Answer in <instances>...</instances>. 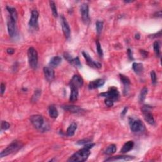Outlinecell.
<instances>
[{"mask_svg":"<svg viewBox=\"0 0 162 162\" xmlns=\"http://www.w3.org/2000/svg\"><path fill=\"white\" fill-rule=\"evenodd\" d=\"M95 146V143H88L84 145L83 148L79 150L75 153L72 156L70 157L68 161H76L83 162L88 160V157L91 154V149Z\"/></svg>","mask_w":162,"mask_h":162,"instance_id":"6da1fadb","label":"cell"},{"mask_svg":"<svg viewBox=\"0 0 162 162\" xmlns=\"http://www.w3.org/2000/svg\"><path fill=\"white\" fill-rule=\"evenodd\" d=\"M30 120L34 127L41 131H46L48 129V126L45 124L44 118L40 115H32Z\"/></svg>","mask_w":162,"mask_h":162,"instance_id":"7a4b0ae2","label":"cell"},{"mask_svg":"<svg viewBox=\"0 0 162 162\" xmlns=\"http://www.w3.org/2000/svg\"><path fill=\"white\" fill-rule=\"evenodd\" d=\"M23 147V144L20 141H14L10 144L9 146H7V147L5 149H3L0 154V157L3 158L9 155L12 153H15L18 152L19 149H20Z\"/></svg>","mask_w":162,"mask_h":162,"instance_id":"3957f363","label":"cell"},{"mask_svg":"<svg viewBox=\"0 0 162 162\" xmlns=\"http://www.w3.org/2000/svg\"><path fill=\"white\" fill-rule=\"evenodd\" d=\"M29 64L32 69H35L38 63V55L35 48L31 47L29 48L27 51Z\"/></svg>","mask_w":162,"mask_h":162,"instance_id":"277c9868","label":"cell"},{"mask_svg":"<svg viewBox=\"0 0 162 162\" xmlns=\"http://www.w3.org/2000/svg\"><path fill=\"white\" fill-rule=\"evenodd\" d=\"M100 96L105 97L106 98H110L112 99L115 102V101H117L119 98V92L118 91V89L115 87H111L109 89L108 91L102 93L99 95Z\"/></svg>","mask_w":162,"mask_h":162,"instance_id":"5b68a950","label":"cell"},{"mask_svg":"<svg viewBox=\"0 0 162 162\" xmlns=\"http://www.w3.org/2000/svg\"><path fill=\"white\" fill-rule=\"evenodd\" d=\"M131 129L132 132L134 133H141L145 131V127L143 123L140 120H130Z\"/></svg>","mask_w":162,"mask_h":162,"instance_id":"8992f818","label":"cell"},{"mask_svg":"<svg viewBox=\"0 0 162 162\" xmlns=\"http://www.w3.org/2000/svg\"><path fill=\"white\" fill-rule=\"evenodd\" d=\"M151 107L149 106H144L142 108V111L143 113V116L145 120L150 125H154L155 124V120L153 117V115L150 111Z\"/></svg>","mask_w":162,"mask_h":162,"instance_id":"52a82bcc","label":"cell"},{"mask_svg":"<svg viewBox=\"0 0 162 162\" xmlns=\"http://www.w3.org/2000/svg\"><path fill=\"white\" fill-rule=\"evenodd\" d=\"M7 28H8V32L10 38H14L17 35V27L16 22L12 20L11 18H9L7 22Z\"/></svg>","mask_w":162,"mask_h":162,"instance_id":"ba28073f","label":"cell"},{"mask_svg":"<svg viewBox=\"0 0 162 162\" xmlns=\"http://www.w3.org/2000/svg\"><path fill=\"white\" fill-rule=\"evenodd\" d=\"M81 13L82 21L84 23L88 24L89 22V6L87 3H83L81 6Z\"/></svg>","mask_w":162,"mask_h":162,"instance_id":"9c48e42d","label":"cell"},{"mask_svg":"<svg viewBox=\"0 0 162 162\" xmlns=\"http://www.w3.org/2000/svg\"><path fill=\"white\" fill-rule=\"evenodd\" d=\"M82 55H83L85 60H86V62H87L88 64L90 67H93V68H102V63H100L98 62H96V61L93 60L91 58V56H90L86 52H84V51L82 52Z\"/></svg>","mask_w":162,"mask_h":162,"instance_id":"30bf717a","label":"cell"},{"mask_svg":"<svg viewBox=\"0 0 162 162\" xmlns=\"http://www.w3.org/2000/svg\"><path fill=\"white\" fill-rule=\"evenodd\" d=\"M84 84V80L80 75H74L72 79H71L70 82V86H74V87L77 88L79 89V88L82 87Z\"/></svg>","mask_w":162,"mask_h":162,"instance_id":"8fae6325","label":"cell"},{"mask_svg":"<svg viewBox=\"0 0 162 162\" xmlns=\"http://www.w3.org/2000/svg\"><path fill=\"white\" fill-rule=\"evenodd\" d=\"M61 22H62V30L63 32V34L65 38L68 39L70 37V29L66 19L65 18L63 15L61 16Z\"/></svg>","mask_w":162,"mask_h":162,"instance_id":"7c38bea8","label":"cell"},{"mask_svg":"<svg viewBox=\"0 0 162 162\" xmlns=\"http://www.w3.org/2000/svg\"><path fill=\"white\" fill-rule=\"evenodd\" d=\"M43 71H44L45 78L48 82H51L54 80V79H55V72H54L52 68L48 67H44Z\"/></svg>","mask_w":162,"mask_h":162,"instance_id":"4fadbf2b","label":"cell"},{"mask_svg":"<svg viewBox=\"0 0 162 162\" xmlns=\"http://www.w3.org/2000/svg\"><path fill=\"white\" fill-rule=\"evenodd\" d=\"M63 110L68 111L72 113H81L83 112L84 110L81 108V107L75 105H64L62 106Z\"/></svg>","mask_w":162,"mask_h":162,"instance_id":"5bb4252c","label":"cell"},{"mask_svg":"<svg viewBox=\"0 0 162 162\" xmlns=\"http://www.w3.org/2000/svg\"><path fill=\"white\" fill-rule=\"evenodd\" d=\"M39 13L37 10H33L31 12V17L29 25L32 27H35L38 26Z\"/></svg>","mask_w":162,"mask_h":162,"instance_id":"9a60e30c","label":"cell"},{"mask_svg":"<svg viewBox=\"0 0 162 162\" xmlns=\"http://www.w3.org/2000/svg\"><path fill=\"white\" fill-rule=\"evenodd\" d=\"M134 159V156H129V155H118L116 156H113V157H110L108 159L105 160V161H120V160H124V161H131Z\"/></svg>","mask_w":162,"mask_h":162,"instance_id":"2e32d148","label":"cell"},{"mask_svg":"<svg viewBox=\"0 0 162 162\" xmlns=\"http://www.w3.org/2000/svg\"><path fill=\"white\" fill-rule=\"evenodd\" d=\"M105 81L102 79H98L96 80L92 81L89 82L88 85V88L89 89H95L98 88L102 87L104 84H105Z\"/></svg>","mask_w":162,"mask_h":162,"instance_id":"e0dca14e","label":"cell"},{"mask_svg":"<svg viewBox=\"0 0 162 162\" xmlns=\"http://www.w3.org/2000/svg\"><path fill=\"white\" fill-rule=\"evenodd\" d=\"M134 143L132 141H127V143H125L123 147H122V149L120 150V153L122 154H124L127 153L129 152H130L131 150H132L134 147Z\"/></svg>","mask_w":162,"mask_h":162,"instance_id":"ac0fdd59","label":"cell"},{"mask_svg":"<svg viewBox=\"0 0 162 162\" xmlns=\"http://www.w3.org/2000/svg\"><path fill=\"white\" fill-rule=\"evenodd\" d=\"M61 62H62V58L58 56H54L51 60H50V62L49 63V67H51L52 68H55L58 65H59Z\"/></svg>","mask_w":162,"mask_h":162,"instance_id":"d6986e66","label":"cell"},{"mask_svg":"<svg viewBox=\"0 0 162 162\" xmlns=\"http://www.w3.org/2000/svg\"><path fill=\"white\" fill-rule=\"evenodd\" d=\"M132 69L134 70L135 73L138 75H141L144 71L143 65L141 63L134 62L132 64Z\"/></svg>","mask_w":162,"mask_h":162,"instance_id":"ffe728a7","label":"cell"},{"mask_svg":"<svg viewBox=\"0 0 162 162\" xmlns=\"http://www.w3.org/2000/svg\"><path fill=\"white\" fill-rule=\"evenodd\" d=\"M71 92L70 96V101L71 102H75V101L77 100L78 98V89L74 86H70Z\"/></svg>","mask_w":162,"mask_h":162,"instance_id":"44dd1931","label":"cell"},{"mask_svg":"<svg viewBox=\"0 0 162 162\" xmlns=\"http://www.w3.org/2000/svg\"><path fill=\"white\" fill-rule=\"evenodd\" d=\"M6 10H7V11H8V13H10V18H11V19L13 20L14 21L17 22L18 15H17V12L16 9L15 8H13V7H10V6H6Z\"/></svg>","mask_w":162,"mask_h":162,"instance_id":"7402d4cb","label":"cell"},{"mask_svg":"<svg viewBox=\"0 0 162 162\" xmlns=\"http://www.w3.org/2000/svg\"><path fill=\"white\" fill-rule=\"evenodd\" d=\"M77 128V125L76 123H75V122L72 123L67 129V136L70 137L73 136L75 134V132L76 131Z\"/></svg>","mask_w":162,"mask_h":162,"instance_id":"603a6c76","label":"cell"},{"mask_svg":"<svg viewBox=\"0 0 162 162\" xmlns=\"http://www.w3.org/2000/svg\"><path fill=\"white\" fill-rule=\"evenodd\" d=\"M48 112L50 117L52 118H56L58 117V111L54 105L49 106L48 108Z\"/></svg>","mask_w":162,"mask_h":162,"instance_id":"cb8c5ba5","label":"cell"},{"mask_svg":"<svg viewBox=\"0 0 162 162\" xmlns=\"http://www.w3.org/2000/svg\"><path fill=\"white\" fill-rule=\"evenodd\" d=\"M120 81L121 82L123 83V84L124 85V88H125V91L126 90V88L129 87V86L131 84V81L127 77H126L125 75H122V74H120Z\"/></svg>","mask_w":162,"mask_h":162,"instance_id":"d4e9b609","label":"cell"},{"mask_svg":"<svg viewBox=\"0 0 162 162\" xmlns=\"http://www.w3.org/2000/svg\"><path fill=\"white\" fill-rule=\"evenodd\" d=\"M147 92H148V90H147V88H143L142 89L139 97V100L140 103H143L144 101L145 100L146 95L147 94Z\"/></svg>","mask_w":162,"mask_h":162,"instance_id":"484cf974","label":"cell"},{"mask_svg":"<svg viewBox=\"0 0 162 162\" xmlns=\"http://www.w3.org/2000/svg\"><path fill=\"white\" fill-rule=\"evenodd\" d=\"M117 151V146L115 145H111L107 147L106 150L105 151V154L107 155H110L116 152Z\"/></svg>","mask_w":162,"mask_h":162,"instance_id":"4316f807","label":"cell"},{"mask_svg":"<svg viewBox=\"0 0 162 162\" xmlns=\"http://www.w3.org/2000/svg\"><path fill=\"white\" fill-rule=\"evenodd\" d=\"M153 49L155 53V55L156 56H160V45L159 44V42L155 41L153 44Z\"/></svg>","mask_w":162,"mask_h":162,"instance_id":"83f0119b","label":"cell"},{"mask_svg":"<svg viewBox=\"0 0 162 162\" xmlns=\"http://www.w3.org/2000/svg\"><path fill=\"white\" fill-rule=\"evenodd\" d=\"M49 5H50V8H51V11H52L53 15L55 17H58V12H57V8H56V6L55 5V3L53 1H50Z\"/></svg>","mask_w":162,"mask_h":162,"instance_id":"f1b7e54d","label":"cell"},{"mask_svg":"<svg viewBox=\"0 0 162 162\" xmlns=\"http://www.w3.org/2000/svg\"><path fill=\"white\" fill-rule=\"evenodd\" d=\"M70 64L73 65L75 67H81V63L80 62V60H79V57H76V58H72L69 62Z\"/></svg>","mask_w":162,"mask_h":162,"instance_id":"f546056e","label":"cell"},{"mask_svg":"<svg viewBox=\"0 0 162 162\" xmlns=\"http://www.w3.org/2000/svg\"><path fill=\"white\" fill-rule=\"evenodd\" d=\"M103 28V22L98 20L96 22V32L98 34H100L102 33V31Z\"/></svg>","mask_w":162,"mask_h":162,"instance_id":"4dcf8cb0","label":"cell"},{"mask_svg":"<svg viewBox=\"0 0 162 162\" xmlns=\"http://www.w3.org/2000/svg\"><path fill=\"white\" fill-rule=\"evenodd\" d=\"M41 95V90L36 89L34 92V94L33 96H32V100L34 102H36L39 99V98H40Z\"/></svg>","mask_w":162,"mask_h":162,"instance_id":"1f68e13d","label":"cell"},{"mask_svg":"<svg viewBox=\"0 0 162 162\" xmlns=\"http://www.w3.org/2000/svg\"><path fill=\"white\" fill-rule=\"evenodd\" d=\"M96 49H97V52H98V55L100 57H102L103 55V49L102 48V46H101L100 42L98 41H96Z\"/></svg>","mask_w":162,"mask_h":162,"instance_id":"d6a6232c","label":"cell"},{"mask_svg":"<svg viewBox=\"0 0 162 162\" xmlns=\"http://www.w3.org/2000/svg\"><path fill=\"white\" fill-rule=\"evenodd\" d=\"M151 79H152V83L153 85H155L156 84V81H157V78H156V74L155 73V72L154 70H152L151 72Z\"/></svg>","mask_w":162,"mask_h":162,"instance_id":"836d02e7","label":"cell"},{"mask_svg":"<svg viewBox=\"0 0 162 162\" xmlns=\"http://www.w3.org/2000/svg\"><path fill=\"white\" fill-rule=\"evenodd\" d=\"M10 125L8 122H7L6 121H2L1 122V128L2 130H4V131L8 130V129L10 128Z\"/></svg>","mask_w":162,"mask_h":162,"instance_id":"e575fe53","label":"cell"},{"mask_svg":"<svg viewBox=\"0 0 162 162\" xmlns=\"http://www.w3.org/2000/svg\"><path fill=\"white\" fill-rule=\"evenodd\" d=\"M91 141V139H82L80 141H78L77 142V144L79 145H85L86 144L90 143Z\"/></svg>","mask_w":162,"mask_h":162,"instance_id":"d590c367","label":"cell"},{"mask_svg":"<svg viewBox=\"0 0 162 162\" xmlns=\"http://www.w3.org/2000/svg\"><path fill=\"white\" fill-rule=\"evenodd\" d=\"M105 105L107 106L111 107V106H113L114 102L112 99H111L110 98H106V99L105 101Z\"/></svg>","mask_w":162,"mask_h":162,"instance_id":"8d00e7d4","label":"cell"},{"mask_svg":"<svg viewBox=\"0 0 162 162\" xmlns=\"http://www.w3.org/2000/svg\"><path fill=\"white\" fill-rule=\"evenodd\" d=\"M161 35V31H160L158 33H156L155 34H153V35H150V38H159Z\"/></svg>","mask_w":162,"mask_h":162,"instance_id":"74e56055","label":"cell"},{"mask_svg":"<svg viewBox=\"0 0 162 162\" xmlns=\"http://www.w3.org/2000/svg\"><path fill=\"white\" fill-rule=\"evenodd\" d=\"M1 95H3V94H4V92L5 91V89H6V86L4 83H2L1 84Z\"/></svg>","mask_w":162,"mask_h":162,"instance_id":"f35d334b","label":"cell"},{"mask_svg":"<svg viewBox=\"0 0 162 162\" xmlns=\"http://www.w3.org/2000/svg\"><path fill=\"white\" fill-rule=\"evenodd\" d=\"M127 54H128V56H129V58L130 59V60H132L133 59V55H132V51H131V49H130V48H129L128 49H127Z\"/></svg>","mask_w":162,"mask_h":162,"instance_id":"ab89813d","label":"cell"},{"mask_svg":"<svg viewBox=\"0 0 162 162\" xmlns=\"http://www.w3.org/2000/svg\"><path fill=\"white\" fill-rule=\"evenodd\" d=\"M6 52L9 55H13V54L15 53V49L13 48H8L6 50Z\"/></svg>","mask_w":162,"mask_h":162,"instance_id":"60d3db41","label":"cell"},{"mask_svg":"<svg viewBox=\"0 0 162 162\" xmlns=\"http://www.w3.org/2000/svg\"><path fill=\"white\" fill-rule=\"evenodd\" d=\"M127 110H128V107H125L124 108V110H122V113H121V115H122V117L125 116V114L127 113Z\"/></svg>","mask_w":162,"mask_h":162,"instance_id":"b9f144b4","label":"cell"},{"mask_svg":"<svg viewBox=\"0 0 162 162\" xmlns=\"http://www.w3.org/2000/svg\"><path fill=\"white\" fill-rule=\"evenodd\" d=\"M140 53H141V55L144 57H147V52L145 50H140Z\"/></svg>","mask_w":162,"mask_h":162,"instance_id":"7bdbcfd3","label":"cell"},{"mask_svg":"<svg viewBox=\"0 0 162 162\" xmlns=\"http://www.w3.org/2000/svg\"><path fill=\"white\" fill-rule=\"evenodd\" d=\"M154 16L157 17H161V11H159V12H156L155 14H154Z\"/></svg>","mask_w":162,"mask_h":162,"instance_id":"ee69618b","label":"cell"},{"mask_svg":"<svg viewBox=\"0 0 162 162\" xmlns=\"http://www.w3.org/2000/svg\"><path fill=\"white\" fill-rule=\"evenodd\" d=\"M140 38H141V36H140V34H136L135 35V38L136 39H138V40H139V39H140Z\"/></svg>","mask_w":162,"mask_h":162,"instance_id":"f6af8a7d","label":"cell"}]
</instances>
